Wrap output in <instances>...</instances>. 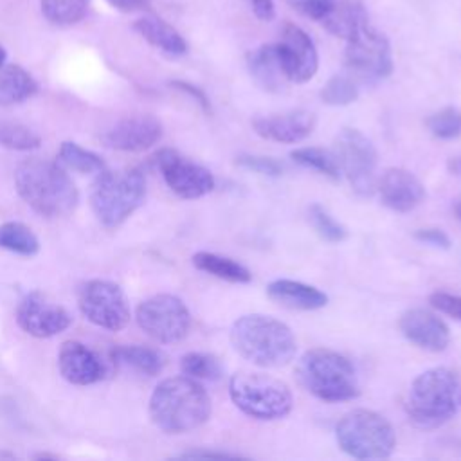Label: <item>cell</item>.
Listing matches in <instances>:
<instances>
[{
  "mask_svg": "<svg viewBox=\"0 0 461 461\" xmlns=\"http://www.w3.org/2000/svg\"><path fill=\"white\" fill-rule=\"evenodd\" d=\"M236 164L249 171L265 175V176H279L283 173L281 162H277L272 157H263V155H240L236 158Z\"/></svg>",
  "mask_w": 461,
  "mask_h": 461,
  "instance_id": "cell-37",
  "label": "cell"
},
{
  "mask_svg": "<svg viewBox=\"0 0 461 461\" xmlns=\"http://www.w3.org/2000/svg\"><path fill=\"white\" fill-rule=\"evenodd\" d=\"M285 74L290 83L310 81L319 68V54L313 40L297 25L285 23L281 40L276 43Z\"/></svg>",
  "mask_w": 461,
  "mask_h": 461,
  "instance_id": "cell-15",
  "label": "cell"
},
{
  "mask_svg": "<svg viewBox=\"0 0 461 461\" xmlns=\"http://www.w3.org/2000/svg\"><path fill=\"white\" fill-rule=\"evenodd\" d=\"M5 58H7V52H5V49L0 45V67L5 65Z\"/></svg>",
  "mask_w": 461,
  "mask_h": 461,
  "instance_id": "cell-48",
  "label": "cell"
},
{
  "mask_svg": "<svg viewBox=\"0 0 461 461\" xmlns=\"http://www.w3.org/2000/svg\"><path fill=\"white\" fill-rule=\"evenodd\" d=\"M292 9L312 20H322L337 0H285Z\"/></svg>",
  "mask_w": 461,
  "mask_h": 461,
  "instance_id": "cell-38",
  "label": "cell"
},
{
  "mask_svg": "<svg viewBox=\"0 0 461 461\" xmlns=\"http://www.w3.org/2000/svg\"><path fill=\"white\" fill-rule=\"evenodd\" d=\"M346 65L364 79H384L393 72V52L389 40L369 25L362 23L348 40Z\"/></svg>",
  "mask_w": 461,
  "mask_h": 461,
  "instance_id": "cell-12",
  "label": "cell"
},
{
  "mask_svg": "<svg viewBox=\"0 0 461 461\" xmlns=\"http://www.w3.org/2000/svg\"><path fill=\"white\" fill-rule=\"evenodd\" d=\"M229 396L243 414L261 421L281 420L294 405L292 391L283 380L254 371L234 373L229 380Z\"/></svg>",
  "mask_w": 461,
  "mask_h": 461,
  "instance_id": "cell-7",
  "label": "cell"
},
{
  "mask_svg": "<svg viewBox=\"0 0 461 461\" xmlns=\"http://www.w3.org/2000/svg\"><path fill=\"white\" fill-rule=\"evenodd\" d=\"M169 85H171L173 88L184 92L185 95H189L203 112L211 113V101H209L207 94H205L200 86H196V85H193V83H187V81H180V79H175V81H171Z\"/></svg>",
  "mask_w": 461,
  "mask_h": 461,
  "instance_id": "cell-41",
  "label": "cell"
},
{
  "mask_svg": "<svg viewBox=\"0 0 461 461\" xmlns=\"http://www.w3.org/2000/svg\"><path fill=\"white\" fill-rule=\"evenodd\" d=\"M247 68L252 79L267 92H281L288 83L276 43H265L247 54Z\"/></svg>",
  "mask_w": 461,
  "mask_h": 461,
  "instance_id": "cell-21",
  "label": "cell"
},
{
  "mask_svg": "<svg viewBox=\"0 0 461 461\" xmlns=\"http://www.w3.org/2000/svg\"><path fill=\"white\" fill-rule=\"evenodd\" d=\"M414 238L420 241V243H425V245H430V247H436V249H450L452 241L448 238V234L441 229H436V227H429V229H418L414 232Z\"/></svg>",
  "mask_w": 461,
  "mask_h": 461,
  "instance_id": "cell-40",
  "label": "cell"
},
{
  "mask_svg": "<svg viewBox=\"0 0 461 461\" xmlns=\"http://www.w3.org/2000/svg\"><path fill=\"white\" fill-rule=\"evenodd\" d=\"M230 344L245 360L259 367H281L294 360L297 340L292 330L268 315L240 317L230 328Z\"/></svg>",
  "mask_w": 461,
  "mask_h": 461,
  "instance_id": "cell-4",
  "label": "cell"
},
{
  "mask_svg": "<svg viewBox=\"0 0 461 461\" xmlns=\"http://www.w3.org/2000/svg\"><path fill=\"white\" fill-rule=\"evenodd\" d=\"M299 384L322 402H348L360 394L355 366L328 348L308 349L297 364Z\"/></svg>",
  "mask_w": 461,
  "mask_h": 461,
  "instance_id": "cell-5",
  "label": "cell"
},
{
  "mask_svg": "<svg viewBox=\"0 0 461 461\" xmlns=\"http://www.w3.org/2000/svg\"><path fill=\"white\" fill-rule=\"evenodd\" d=\"M38 90L36 79L20 65L0 67V106H13L27 101Z\"/></svg>",
  "mask_w": 461,
  "mask_h": 461,
  "instance_id": "cell-25",
  "label": "cell"
},
{
  "mask_svg": "<svg viewBox=\"0 0 461 461\" xmlns=\"http://www.w3.org/2000/svg\"><path fill=\"white\" fill-rule=\"evenodd\" d=\"M16 322L27 335L49 339L65 331L72 324V315L45 294L29 292L18 303Z\"/></svg>",
  "mask_w": 461,
  "mask_h": 461,
  "instance_id": "cell-14",
  "label": "cell"
},
{
  "mask_svg": "<svg viewBox=\"0 0 461 461\" xmlns=\"http://www.w3.org/2000/svg\"><path fill=\"white\" fill-rule=\"evenodd\" d=\"M333 153L340 173L346 175L351 189L360 196H371L376 189L378 153L375 144L355 128H344L335 137Z\"/></svg>",
  "mask_w": 461,
  "mask_h": 461,
  "instance_id": "cell-9",
  "label": "cell"
},
{
  "mask_svg": "<svg viewBox=\"0 0 461 461\" xmlns=\"http://www.w3.org/2000/svg\"><path fill=\"white\" fill-rule=\"evenodd\" d=\"M88 5L90 0H40L41 14L59 27L81 22L88 13Z\"/></svg>",
  "mask_w": 461,
  "mask_h": 461,
  "instance_id": "cell-31",
  "label": "cell"
},
{
  "mask_svg": "<svg viewBox=\"0 0 461 461\" xmlns=\"http://www.w3.org/2000/svg\"><path fill=\"white\" fill-rule=\"evenodd\" d=\"M402 335L427 351H443L450 344V331L443 319L425 308H411L400 317Z\"/></svg>",
  "mask_w": 461,
  "mask_h": 461,
  "instance_id": "cell-18",
  "label": "cell"
},
{
  "mask_svg": "<svg viewBox=\"0 0 461 461\" xmlns=\"http://www.w3.org/2000/svg\"><path fill=\"white\" fill-rule=\"evenodd\" d=\"M358 97L357 83L346 74L331 76L321 90V99L330 106H348Z\"/></svg>",
  "mask_w": 461,
  "mask_h": 461,
  "instance_id": "cell-34",
  "label": "cell"
},
{
  "mask_svg": "<svg viewBox=\"0 0 461 461\" xmlns=\"http://www.w3.org/2000/svg\"><path fill=\"white\" fill-rule=\"evenodd\" d=\"M0 146L13 151H31L41 146V137L22 122H0Z\"/></svg>",
  "mask_w": 461,
  "mask_h": 461,
  "instance_id": "cell-33",
  "label": "cell"
},
{
  "mask_svg": "<svg viewBox=\"0 0 461 461\" xmlns=\"http://www.w3.org/2000/svg\"><path fill=\"white\" fill-rule=\"evenodd\" d=\"M193 265L198 270L229 283H249L252 279V274L247 267L227 256H220L214 252H196L193 256Z\"/></svg>",
  "mask_w": 461,
  "mask_h": 461,
  "instance_id": "cell-27",
  "label": "cell"
},
{
  "mask_svg": "<svg viewBox=\"0 0 461 461\" xmlns=\"http://www.w3.org/2000/svg\"><path fill=\"white\" fill-rule=\"evenodd\" d=\"M211 416V398L198 380L171 376L153 389L149 418L166 434H184L202 427Z\"/></svg>",
  "mask_w": 461,
  "mask_h": 461,
  "instance_id": "cell-1",
  "label": "cell"
},
{
  "mask_svg": "<svg viewBox=\"0 0 461 461\" xmlns=\"http://www.w3.org/2000/svg\"><path fill=\"white\" fill-rule=\"evenodd\" d=\"M315 124L317 119L308 110H292L286 113L256 117L252 121V128L259 137L281 144H295L304 140L313 131Z\"/></svg>",
  "mask_w": 461,
  "mask_h": 461,
  "instance_id": "cell-20",
  "label": "cell"
},
{
  "mask_svg": "<svg viewBox=\"0 0 461 461\" xmlns=\"http://www.w3.org/2000/svg\"><path fill=\"white\" fill-rule=\"evenodd\" d=\"M454 214H456L457 220L461 221V200H457V202L454 203Z\"/></svg>",
  "mask_w": 461,
  "mask_h": 461,
  "instance_id": "cell-47",
  "label": "cell"
},
{
  "mask_svg": "<svg viewBox=\"0 0 461 461\" xmlns=\"http://www.w3.org/2000/svg\"><path fill=\"white\" fill-rule=\"evenodd\" d=\"M139 328L162 344L182 340L191 328V313L182 299L171 294H157L137 306Z\"/></svg>",
  "mask_w": 461,
  "mask_h": 461,
  "instance_id": "cell-10",
  "label": "cell"
},
{
  "mask_svg": "<svg viewBox=\"0 0 461 461\" xmlns=\"http://www.w3.org/2000/svg\"><path fill=\"white\" fill-rule=\"evenodd\" d=\"M58 369L61 376L74 385H92L106 376L103 358L79 340H67L58 353Z\"/></svg>",
  "mask_w": 461,
  "mask_h": 461,
  "instance_id": "cell-17",
  "label": "cell"
},
{
  "mask_svg": "<svg viewBox=\"0 0 461 461\" xmlns=\"http://www.w3.org/2000/svg\"><path fill=\"white\" fill-rule=\"evenodd\" d=\"M155 166L158 167L167 187L184 200H196L209 194L214 189L212 173L180 155L176 149L162 148L155 155Z\"/></svg>",
  "mask_w": 461,
  "mask_h": 461,
  "instance_id": "cell-13",
  "label": "cell"
},
{
  "mask_svg": "<svg viewBox=\"0 0 461 461\" xmlns=\"http://www.w3.org/2000/svg\"><path fill=\"white\" fill-rule=\"evenodd\" d=\"M366 22H369L367 13L358 0H337L331 11L321 20L328 32L344 40Z\"/></svg>",
  "mask_w": 461,
  "mask_h": 461,
  "instance_id": "cell-24",
  "label": "cell"
},
{
  "mask_svg": "<svg viewBox=\"0 0 461 461\" xmlns=\"http://www.w3.org/2000/svg\"><path fill=\"white\" fill-rule=\"evenodd\" d=\"M112 360L117 364H124L146 376L158 375L166 366V357L153 348L148 346H119L112 349Z\"/></svg>",
  "mask_w": 461,
  "mask_h": 461,
  "instance_id": "cell-26",
  "label": "cell"
},
{
  "mask_svg": "<svg viewBox=\"0 0 461 461\" xmlns=\"http://www.w3.org/2000/svg\"><path fill=\"white\" fill-rule=\"evenodd\" d=\"M267 294L276 303L292 310H319L328 304V295L319 288L294 279H276L267 286Z\"/></svg>",
  "mask_w": 461,
  "mask_h": 461,
  "instance_id": "cell-22",
  "label": "cell"
},
{
  "mask_svg": "<svg viewBox=\"0 0 461 461\" xmlns=\"http://www.w3.org/2000/svg\"><path fill=\"white\" fill-rule=\"evenodd\" d=\"M376 187L382 203L396 212H409L416 209L425 198V187L421 180L403 167L385 169Z\"/></svg>",
  "mask_w": 461,
  "mask_h": 461,
  "instance_id": "cell-19",
  "label": "cell"
},
{
  "mask_svg": "<svg viewBox=\"0 0 461 461\" xmlns=\"http://www.w3.org/2000/svg\"><path fill=\"white\" fill-rule=\"evenodd\" d=\"M58 162L65 169H72L81 175H95L97 176L99 173H103L106 169L104 160L97 153L85 149L77 142H72V140L61 142L59 151H58Z\"/></svg>",
  "mask_w": 461,
  "mask_h": 461,
  "instance_id": "cell-28",
  "label": "cell"
},
{
  "mask_svg": "<svg viewBox=\"0 0 461 461\" xmlns=\"http://www.w3.org/2000/svg\"><path fill=\"white\" fill-rule=\"evenodd\" d=\"M252 4V11L254 14L263 20V22H270L276 16V5L274 0H250Z\"/></svg>",
  "mask_w": 461,
  "mask_h": 461,
  "instance_id": "cell-43",
  "label": "cell"
},
{
  "mask_svg": "<svg viewBox=\"0 0 461 461\" xmlns=\"http://www.w3.org/2000/svg\"><path fill=\"white\" fill-rule=\"evenodd\" d=\"M113 9L121 13H133L139 9H144L151 0H106Z\"/></svg>",
  "mask_w": 461,
  "mask_h": 461,
  "instance_id": "cell-44",
  "label": "cell"
},
{
  "mask_svg": "<svg viewBox=\"0 0 461 461\" xmlns=\"http://www.w3.org/2000/svg\"><path fill=\"white\" fill-rule=\"evenodd\" d=\"M178 457L182 459H200V457H216V459H238L241 457L240 454L232 452H221V450H187L180 454Z\"/></svg>",
  "mask_w": 461,
  "mask_h": 461,
  "instance_id": "cell-42",
  "label": "cell"
},
{
  "mask_svg": "<svg viewBox=\"0 0 461 461\" xmlns=\"http://www.w3.org/2000/svg\"><path fill=\"white\" fill-rule=\"evenodd\" d=\"M290 157L299 166L313 169L324 176H330L331 180H337L340 176L339 160L335 153L330 149L317 148V146H303V148H295L290 153Z\"/></svg>",
  "mask_w": 461,
  "mask_h": 461,
  "instance_id": "cell-30",
  "label": "cell"
},
{
  "mask_svg": "<svg viewBox=\"0 0 461 461\" xmlns=\"http://www.w3.org/2000/svg\"><path fill=\"white\" fill-rule=\"evenodd\" d=\"M14 185L20 198L47 218L65 216L79 202V191L59 162L23 160L14 171Z\"/></svg>",
  "mask_w": 461,
  "mask_h": 461,
  "instance_id": "cell-2",
  "label": "cell"
},
{
  "mask_svg": "<svg viewBox=\"0 0 461 461\" xmlns=\"http://www.w3.org/2000/svg\"><path fill=\"white\" fill-rule=\"evenodd\" d=\"M310 214V221L315 229V232L328 243H340L348 238V229L339 223L324 207H321L319 203L310 205L308 209Z\"/></svg>",
  "mask_w": 461,
  "mask_h": 461,
  "instance_id": "cell-35",
  "label": "cell"
},
{
  "mask_svg": "<svg viewBox=\"0 0 461 461\" xmlns=\"http://www.w3.org/2000/svg\"><path fill=\"white\" fill-rule=\"evenodd\" d=\"M180 369L194 380H218L223 375L221 362L211 353L191 351L180 358Z\"/></svg>",
  "mask_w": 461,
  "mask_h": 461,
  "instance_id": "cell-32",
  "label": "cell"
},
{
  "mask_svg": "<svg viewBox=\"0 0 461 461\" xmlns=\"http://www.w3.org/2000/svg\"><path fill=\"white\" fill-rule=\"evenodd\" d=\"M405 412L421 429H438L461 414V375L432 367L418 375L405 394Z\"/></svg>",
  "mask_w": 461,
  "mask_h": 461,
  "instance_id": "cell-3",
  "label": "cell"
},
{
  "mask_svg": "<svg viewBox=\"0 0 461 461\" xmlns=\"http://www.w3.org/2000/svg\"><path fill=\"white\" fill-rule=\"evenodd\" d=\"M77 306L92 324L119 331L130 322V306L122 288L106 279H90L79 286Z\"/></svg>",
  "mask_w": 461,
  "mask_h": 461,
  "instance_id": "cell-11",
  "label": "cell"
},
{
  "mask_svg": "<svg viewBox=\"0 0 461 461\" xmlns=\"http://www.w3.org/2000/svg\"><path fill=\"white\" fill-rule=\"evenodd\" d=\"M146 198V176L137 167L110 171L108 167L97 175L90 203L97 220L115 229L124 223Z\"/></svg>",
  "mask_w": 461,
  "mask_h": 461,
  "instance_id": "cell-6",
  "label": "cell"
},
{
  "mask_svg": "<svg viewBox=\"0 0 461 461\" xmlns=\"http://www.w3.org/2000/svg\"><path fill=\"white\" fill-rule=\"evenodd\" d=\"M335 438L340 450L357 459H384L396 447L393 425L371 409L344 414L335 427Z\"/></svg>",
  "mask_w": 461,
  "mask_h": 461,
  "instance_id": "cell-8",
  "label": "cell"
},
{
  "mask_svg": "<svg viewBox=\"0 0 461 461\" xmlns=\"http://www.w3.org/2000/svg\"><path fill=\"white\" fill-rule=\"evenodd\" d=\"M34 459H58V456L49 452H40V454H34Z\"/></svg>",
  "mask_w": 461,
  "mask_h": 461,
  "instance_id": "cell-46",
  "label": "cell"
},
{
  "mask_svg": "<svg viewBox=\"0 0 461 461\" xmlns=\"http://www.w3.org/2000/svg\"><path fill=\"white\" fill-rule=\"evenodd\" d=\"M0 249L31 258L40 252V240L25 223L5 221L0 225Z\"/></svg>",
  "mask_w": 461,
  "mask_h": 461,
  "instance_id": "cell-29",
  "label": "cell"
},
{
  "mask_svg": "<svg viewBox=\"0 0 461 461\" xmlns=\"http://www.w3.org/2000/svg\"><path fill=\"white\" fill-rule=\"evenodd\" d=\"M429 303L438 312L461 322V295L448 294V292H432L429 297Z\"/></svg>",
  "mask_w": 461,
  "mask_h": 461,
  "instance_id": "cell-39",
  "label": "cell"
},
{
  "mask_svg": "<svg viewBox=\"0 0 461 461\" xmlns=\"http://www.w3.org/2000/svg\"><path fill=\"white\" fill-rule=\"evenodd\" d=\"M0 457H7V459H13L14 457V454H11V452H0Z\"/></svg>",
  "mask_w": 461,
  "mask_h": 461,
  "instance_id": "cell-49",
  "label": "cell"
},
{
  "mask_svg": "<svg viewBox=\"0 0 461 461\" xmlns=\"http://www.w3.org/2000/svg\"><path fill=\"white\" fill-rule=\"evenodd\" d=\"M133 29L155 49L169 56H184L187 52V41L167 22L158 16H142L135 20Z\"/></svg>",
  "mask_w": 461,
  "mask_h": 461,
  "instance_id": "cell-23",
  "label": "cell"
},
{
  "mask_svg": "<svg viewBox=\"0 0 461 461\" xmlns=\"http://www.w3.org/2000/svg\"><path fill=\"white\" fill-rule=\"evenodd\" d=\"M162 139V122L153 115H133L117 121L101 135L106 148L117 151H144Z\"/></svg>",
  "mask_w": 461,
  "mask_h": 461,
  "instance_id": "cell-16",
  "label": "cell"
},
{
  "mask_svg": "<svg viewBox=\"0 0 461 461\" xmlns=\"http://www.w3.org/2000/svg\"><path fill=\"white\" fill-rule=\"evenodd\" d=\"M427 128L438 139H454L461 133V113L459 110L447 106L427 119Z\"/></svg>",
  "mask_w": 461,
  "mask_h": 461,
  "instance_id": "cell-36",
  "label": "cell"
},
{
  "mask_svg": "<svg viewBox=\"0 0 461 461\" xmlns=\"http://www.w3.org/2000/svg\"><path fill=\"white\" fill-rule=\"evenodd\" d=\"M447 167H448V171H450L452 175H456V176H461V155L448 158V162H447Z\"/></svg>",
  "mask_w": 461,
  "mask_h": 461,
  "instance_id": "cell-45",
  "label": "cell"
}]
</instances>
